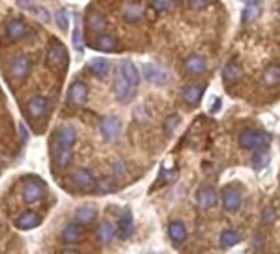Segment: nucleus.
I'll return each mask as SVG.
<instances>
[{"label":"nucleus","mask_w":280,"mask_h":254,"mask_svg":"<svg viewBox=\"0 0 280 254\" xmlns=\"http://www.w3.org/2000/svg\"><path fill=\"white\" fill-rule=\"evenodd\" d=\"M270 144V136L261 131H252V129H244L239 134V145L246 150H256L261 147H269Z\"/></svg>","instance_id":"1"},{"label":"nucleus","mask_w":280,"mask_h":254,"mask_svg":"<svg viewBox=\"0 0 280 254\" xmlns=\"http://www.w3.org/2000/svg\"><path fill=\"white\" fill-rule=\"evenodd\" d=\"M112 88H114V94H116V99L121 103V104H127L132 101V97H134V86H130V83L125 80V76L122 74V71L117 69L114 71V81H112Z\"/></svg>","instance_id":"2"},{"label":"nucleus","mask_w":280,"mask_h":254,"mask_svg":"<svg viewBox=\"0 0 280 254\" xmlns=\"http://www.w3.org/2000/svg\"><path fill=\"white\" fill-rule=\"evenodd\" d=\"M68 50L58 38L51 41L46 52V66L48 68H63L68 65Z\"/></svg>","instance_id":"3"},{"label":"nucleus","mask_w":280,"mask_h":254,"mask_svg":"<svg viewBox=\"0 0 280 254\" xmlns=\"http://www.w3.org/2000/svg\"><path fill=\"white\" fill-rule=\"evenodd\" d=\"M144 78L152 84H157V86H165V84L170 83L172 74L168 73V69L149 63V65L144 66Z\"/></svg>","instance_id":"4"},{"label":"nucleus","mask_w":280,"mask_h":254,"mask_svg":"<svg viewBox=\"0 0 280 254\" xmlns=\"http://www.w3.org/2000/svg\"><path fill=\"white\" fill-rule=\"evenodd\" d=\"M121 119L117 116H107L101 122V134L106 142H114L121 136Z\"/></svg>","instance_id":"5"},{"label":"nucleus","mask_w":280,"mask_h":254,"mask_svg":"<svg viewBox=\"0 0 280 254\" xmlns=\"http://www.w3.org/2000/svg\"><path fill=\"white\" fill-rule=\"evenodd\" d=\"M43 183H40L37 179H30L23 187V201L26 205H33L43 196Z\"/></svg>","instance_id":"6"},{"label":"nucleus","mask_w":280,"mask_h":254,"mask_svg":"<svg viewBox=\"0 0 280 254\" xmlns=\"http://www.w3.org/2000/svg\"><path fill=\"white\" fill-rule=\"evenodd\" d=\"M242 205V195L237 188H226L222 193V207L226 211H231V213H234L241 208Z\"/></svg>","instance_id":"7"},{"label":"nucleus","mask_w":280,"mask_h":254,"mask_svg":"<svg viewBox=\"0 0 280 254\" xmlns=\"http://www.w3.org/2000/svg\"><path fill=\"white\" fill-rule=\"evenodd\" d=\"M30 68H32V61L26 58V56H17L15 60L12 61L10 65V76L13 80H25L30 73Z\"/></svg>","instance_id":"8"},{"label":"nucleus","mask_w":280,"mask_h":254,"mask_svg":"<svg viewBox=\"0 0 280 254\" xmlns=\"http://www.w3.org/2000/svg\"><path fill=\"white\" fill-rule=\"evenodd\" d=\"M54 139H56V144L58 145L73 147L76 139H78V134H76V129L73 125H61L54 132Z\"/></svg>","instance_id":"9"},{"label":"nucleus","mask_w":280,"mask_h":254,"mask_svg":"<svg viewBox=\"0 0 280 254\" xmlns=\"http://www.w3.org/2000/svg\"><path fill=\"white\" fill-rule=\"evenodd\" d=\"M208 69V63L205 60V56L201 55H191L188 56L185 61V71L191 76H200L203 73H206Z\"/></svg>","instance_id":"10"},{"label":"nucleus","mask_w":280,"mask_h":254,"mask_svg":"<svg viewBox=\"0 0 280 254\" xmlns=\"http://www.w3.org/2000/svg\"><path fill=\"white\" fill-rule=\"evenodd\" d=\"M68 99L69 103H73L74 106H82L88 101V88L86 84L81 81L71 83V86L68 89Z\"/></svg>","instance_id":"11"},{"label":"nucleus","mask_w":280,"mask_h":254,"mask_svg":"<svg viewBox=\"0 0 280 254\" xmlns=\"http://www.w3.org/2000/svg\"><path fill=\"white\" fill-rule=\"evenodd\" d=\"M5 33H7V38H9L10 41H18L26 35V25L22 22V20L12 18L5 25Z\"/></svg>","instance_id":"12"},{"label":"nucleus","mask_w":280,"mask_h":254,"mask_svg":"<svg viewBox=\"0 0 280 254\" xmlns=\"http://www.w3.org/2000/svg\"><path fill=\"white\" fill-rule=\"evenodd\" d=\"M196 203H198V207L201 210H209L216 207V203H218V195L213 188H201L198 193H196Z\"/></svg>","instance_id":"13"},{"label":"nucleus","mask_w":280,"mask_h":254,"mask_svg":"<svg viewBox=\"0 0 280 254\" xmlns=\"http://www.w3.org/2000/svg\"><path fill=\"white\" fill-rule=\"evenodd\" d=\"M28 112L33 119H40L43 117L48 112V101L43 96H33L30 101H28Z\"/></svg>","instance_id":"14"},{"label":"nucleus","mask_w":280,"mask_h":254,"mask_svg":"<svg viewBox=\"0 0 280 254\" xmlns=\"http://www.w3.org/2000/svg\"><path fill=\"white\" fill-rule=\"evenodd\" d=\"M41 223L40 216L35 213V211H25V213L20 215L17 220H15V226L18 230H23V231H28V230H33L37 228L38 224Z\"/></svg>","instance_id":"15"},{"label":"nucleus","mask_w":280,"mask_h":254,"mask_svg":"<svg viewBox=\"0 0 280 254\" xmlns=\"http://www.w3.org/2000/svg\"><path fill=\"white\" fill-rule=\"evenodd\" d=\"M262 83L267 88H277L280 86V65L272 63L262 73Z\"/></svg>","instance_id":"16"},{"label":"nucleus","mask_w":280,"mask_h":254,"mask_svg":"<svg viewBox=\"0 0 280 254\" xmlns=\"http://www.w3.org/2000/svg\"><path fill=\"white\" fill-rule=\"evenodd\" d=\"M119 69L122 71V74L125 76V80L130 83V86L138 88L140 84V74H138V69L135 68V65L129 60H124L121 65H119Z\"/></svg>","instance_id":"17"},{"label":"nucleus","mask_w":280,"mask_h":254,"mask_svg":"<svg viewBox=\"0 0 280 254\" xmlns=\"http://www.w3.org/2000/svg\"><path fill=\"white\" fill-rule=\"evenodd\" d=\"M86 25L91 32L102 33L107 28V18L104 17L101 12H91L86 17Z\"/></svg>","instance_id":"18"},{"label":"nucleus","mask_w":280,"mask_h":254,"mask_svg":"<svg viewBox=\"0 0 280 254\" xmlns=\"http://www.w3.org/2000/svg\"><path fill=\"white\" fill-rule=\"evenodd\" d=\"M181 96H183V101L191 106V108H194V106H198L201 103V97H203V88L198 86V84H188V86L183 89V93H181Z\"/></svg>","instance_id":"19"},{"label":"nucleus","mask_w":280,"mask_h":254,"mask_svg":"<svg viewBox=\"0 0 280 254\" xmlns=\"http://www.w3.org/2000/svg\"><path fill=\"white\" fill-rule=\"evenodd\" d=\"M168 236H170V239L175 243V244H181L186 241V228L185 224L181 221H173L168 224Z\"/></svg>","instance_id":"20"},{"label":"nucleus","mask_w":280,"mask_h":254,"mask_svg":"<svg viewBox=\"0 0 280 254\" xmlns=\"http://www.w3.org/2000/svg\"><path fill=\"white\" fill-rule=\"evenodd\" d=\"M71 179L78 188H89L94 185V177L88 168H79V170H76Z\"/></svg>","instance_id":"21"},{"label":"nucleus","mask_w":280,"mask_h":254,"mask_svg":"<svg viewBox=\"0 0 280 254\" xmlns=\"http://www.w3.org/2000/svg\"><path fill=\"white\" fill-rule=\"evenodd\" d=\"M242 76V68L239 63L236 61H229L222 69V78L226 83H236L237 80H241Z\"/></svg>","instance_id":"22"},{"label":"nucleus","mask_w":280,"mask_h":254,"mask_svg":"<svg viewBox=\"0 0 280 254\" xmlns=\"http://www.w3.org/2000/svg\"><path fill=\"white\" fill-rule=\"evenodd\" d=\"M81 235H82V231H81V226L79 224H76V223H71V224H68V226L63 230L61 233V239L65 241L66 244H74V243H78L79 239H81Z\"/></svg>","instance_id":"23"},{"label":"nucleus","mask_w":280,"mask_h":254,"mask_svg":"<svg viewBox=\"0 0 280 254\" xmlns=\"http://www.w3.org/2000/svg\"><path fill=\"white\" fill-rule=\"evenodd\" d=\"M54 162H56V165L61 167V168L71 165V162H73V150H71V147L58 145V149L54 150Z\"/></svg>","instance_id":"24"},{"label":"nucleus","mask_w":280,"mask_h":254,"mask_svg":"<svg viewBox=\"0 0 280 254\" xmlns=\"http://www.w3.org/2000/svg\"><path fill=\"white\" fill-rule=\"evenodd\" d=\"M270 162V154L267 150V147H261V149H256L254 155H252V167L254 170H262L269 165Z\"/></svg>","instance_id":"25"},{"label":"nucleus","mask_w":280,"mask_h":254,"mask_svg":"<svg viewBox=\"0 0 280 254\" xmlns=\"http://www.w3.org/2000/svg\"><path fill=\"white\" fill-rule=\"evenodd\" d=\"M96 50L104 52V53H112L117 50V38L110 37V35H104V37L97 38L96 43L93 45Z\"/></svg>","instance_id":"26"},{"label":"nucleus","mask_w":280,"mask_h":254,"mask_svg":"<svg viewBox=\"0 0 280 254\" xmlns=\"http://www.w3.org/2000/svg\"><path fill=\"white\" fill-rule=\"evenodd\" d=\"M114 236H116L114 224L109 223V221H104L99 224V228H97V239H99L102 244L110 243L112 239H114Z\"/></svg>","instance_id":"27"},{"label":"nucleus","mask_w":280,"mask_h":254,"mask_svg":"<svg viewBox=\"0 0 280 254\" xmlns=\"http://www.w3.org/2000/svg\"><path fill=\"white\" fill-rule=\"evenodd\" d=\"M88 66H89V71L97 78H102L109 73V61L106 58H93Z\"/></svg>","instance_id":"28"},{"label":"nucleus","mask_w":280,"mask_h":254,"mask_svg":"<svg viewBox=\"0 0 280 254\" xmlns=\"http://www.w3.org/2000/svg\"><path fill=\"white\" fill-rule=\"evenodd\" d=\"M132 231H134V218H132L130 211H125L121 218V221H119V236L125 239L130 236Z\"/></svg>","instance_id":"29"},{"label":"nucleus","mask_w":280,"mask_h":254,"mask_svg":"<svg viewBox=\"0 0 280 254\" xmlns=\"http://www.w3.org/2000/svg\"><path fill=\"white\" fill-rule=\"evenodd\" d=\"M144 17V10H142V7L140 5H129L127 9L124 10V18H125V22H129V23H137L140 22Z\"/></svg>","instance_id":"30"},{"label":"nucleus","mask_w":280,"mask_h":254,"mask_svg":"<svg viewBox=\"0 0 280 254\" xmlns=\"http://www.w3.org/2000/svg\"><path fill=\"white\" fill-rule=\"evenodd\" d=\"M96 218V208L93 207H81L76 210V220L81 224H89L91 221H94Z\"/></svg>","instance_id":"31"},{"label":"nucleus","mask_w":280,"mask_h":254,"mask_svg":"<svg viewBox=\"0 0 280 254\" xmlns=\"http://www.w3.org/2000/svg\"><path fill=\"white\" fill-rule=\"evenodd\" d=\"M241 241V236L237 231H233V230H228V231H222V235L219 238V244L222 248H233L237 243Z\"/></svg>","instance_id":"32"},{"label":"nucleus","mask_w":280,"mask_h":254,"mask_svg":"<svg viewBox=\"0 0 280 254\" xmlns=\"http://www.w3.org/2000/svg\"><path fill=\"white\" fill-rule=\"evenodd\" d=\"M54 20L56 23H58V27L61 28V30H68L69 27V13L66 9H60L58 12L54 13Z\"/></svg>","instance_id":"33"},{"label":"nucleus","mask_w":280,"mask_h":254,"mask_svg":"<svg viewBox=\"0 0 280 254\" xmlns=\"http://www.w3.org/2000/svg\"><path fill=\"white\" fill-rule=\"evenodd\" d=\"M32 12L35 13V17H37L40 22H43V23H50L51 22V15H50V12H48L45 7H41V5H33V9Z\"/></svg>","instance_id":"34"},{"label":"nucleus","mask_w":280,"mask_h":254,"mask_svg":"<svg viewBox=\"0 0 280 254\" xmlns=\"http://www.w3.org/2000/svg\"><path fill=\"white\" fill-rule=\"evenodd\" d=\"M259 7H257V4H254V5H246V9H244V12H242V22H252L256 17H259Z\"/></svg>","instance_id":"35"},{"label":"nucleus","mask_w":280,"mask_h":254,"mask_svg":"<svg viewBox=\"0 0 280 254\" xmlns=\"http://www.w3.org/2000/svg\"><path fill=\"white\" fill-rule=\"evenodd\" d=\"M277 220V213L274 207H267L264 211H262V223L267 224V226H270V224H274Z\"/></svg>","instance_id":"36"},{"label":"nucleus","mask_w":280,"mask_h":254,"mask_svg":"<svg viewBox=\"0 0 280 254\" xmlns=\"http://www.w3.org/2000/svg\"><path fill=\"white\" fill-rule=\"evenodd\" d=\"M73 46H74V50H78V52H82V50H84L82 35H81V28H79L78 23H76L74 30H73Z\"/></svg>","instance_id":"37"},{"label":"nucleus","mask_w":280,"mask_h":254,"mask_svg":"<svg viewBox=\"0 0 280 254\" xmlns=\"http://www.w3.org/2000/svg\"><path fill=\"white\" fill-rule=\"evenodd\" d=\"M152 7L157 12H168L173 9V0H152Z\"/></svg>","instance_id":"38"},{"label":"nucleus","mask_w":280,"mask_h":254,"mask_svg":"<svg viewBox=\"0 0 280 254\" xmlns=\"http://www.w3.org/2000/svg\"><path fill=\"white\" fill-rule=\"evenodd\" d=\"M178 122H180V116L173 114V116H168L166 121H165V132L170 136V134H173V131L178 127Z\"/></svg>","instance_id":"39"},{"label":"nucleus","mask_w":280,"mask_h":254,"mask_svg":"<svg viewBox=\"0 0 280 254\" xmlns=\"http://www.w3.org/2000/svg\"><path fill=\"white\" fill-rule=\"evenodd\" d=\"M17 5L23 10H32L35 5V0H17Z\"/></svg>","instance_id":"40"},{"label":"nucleus","mask_w":280,"mask_h":254,"mask_svg":"<svg viewBox=\"0 0 280 254\" xmlns=\"http://www.w3.org/2000/svg\"><path fill=\"white\" fill-rule=\"evenodd\" d=\"M97 188H99V192L101 193H106V192H110V183L106 180V179H102L99 183H97Z\"/></svg>","instance_id":"41"},{"label":"nucleus","mask_w":280,"mask_h":254,"mask_svg":"<svg viewBox=\"0 0 280 254\" xmlns=\"http://www.w3.org/2000/svg\"><path fill=\"white\" fill-rule=\"evenodd\" d=\"M18 129H20V132H22V139L23 140H26V137H28V132H26V129H25V125L20 122V125H18Z\"/></svg>","instance_id":"42"},{"label":"nucleus","mask_w":280,"mask_h":254,"mask_svg":"<svg viewBox=\"0 0 280 254\" xmlns=\"http://www.w3.org/2000/svg\"><path fill=\"white\" fill-rule=\"evenodd\" d=\"M219 108H221V99H216V101H214V106L211 108V112H218Z\"/></svg>","instance_id":"43"},{"label":"nucleus","mask_w":280,"mask_h":254,"mask_svg":"<svg viewBox=\"0 0 280 254\" xmlns=\"http://www.w3.org/2000/svg\"><path fill=\"white\" fill-rule=\"evenodd\" d=\"M242 2L246 4V5H254V4H259V2H261V0H242Z\"/></svg>","instance_id":"44"},{"label":"nucleus","mask_w":280,"mask_h":254,"mask_svg":"<svg viewBox=\"0 0 280 254\" xmlns=\"http://www.w3.org/2000/svg\"><path fill=\"white\" fill-rule=\"evenodd\" d=\"M0 167H2V155H0Z\"/></svg>","instance_id":"45"}]
</instances>
